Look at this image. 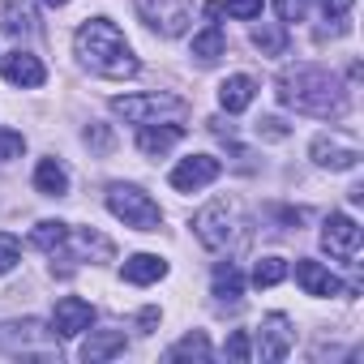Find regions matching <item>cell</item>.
<instances>
[{"mask_svg":"<svg viewBox=\"0 0 364 364\" xmlns=\"http://www.w3.org/2000/svg\"><path fill=\"white\" fill-rule=\"evenodd\" d=\"M274 99L300 116H317V120H338L347 112V90L338 86V77L330 69L317 65H296L283 69L274 77Z\"/></svg>","mask_w":364,"mask_h":364,"instance_id":"6da1fadb","label":"cell"},{"mask_svg":"<svg viewBox=\"0 0 364 364\" xmlns=\"http://www.w3.org/2000/svg\"><path fill=\"white\" fill-rule=\"evenodd\" d=\"M73 52H77V60H82L90 73L112 77V82L133 77V73L141 69L137 56H133V48H129V39H124L107 18H90V22H82L77 35H73Z\"/></svg>","mask_w":364,"mask_h":364,"instance_id":"7a4b0ae2","label":"cell"},{"mask_svg":"<svg viewBox=\"0 0 364 364\" xmlns=\"http://www.w3.org/2000/svg\"><path fill=\"white\" fill-rule=\"evenodd\" d=\"M107 210L133 232H159V223H163L159 202L146 189H137V185H112L107 189Z\"/></svg>","mask_w":364,"mask_h":364,"instance_id":"3957f363","label":"cell"},{"mask_svg":"<svg viewBox=\"0 0 364 364\" xmlns=\"http://www.w3.org/2000/svg\"><path fill=\"white\" fill-rule=\"evenodd\" d=\"M141 22L150 31H159L163 39H176V35H185L189 22H193V0H133Z\"/></svg>","mask_w":364,"mask_h":364,"instance_id":"277c9868","label":"cell"},{"mask_svg":"<svg viewBox=\"0 0 364 364\" xmlns=\"http://www.w3.org/2000/svg\"><path fill=\"white\" fill-rule=\"evenodd\" d=\"M112 112L124 124H150L159 116H185V99H176V95H120V99H112Z\"/></svg>","mask_w":364,"mask_h":364,"instance_id":"5b68a950","label":"cell"},{"mask_svg":"<svg viewBox=\"0 0 364 364\" xmlns=\"http://www.w3.org/2000/svg\"><path fill=\"white\" fill-rule=\"evenodd\" d=\"M232 232H236V206H232L228 198H215L210 206H202V210L193 215V236H198L206 249H228Z\"/></svg>","mask_w":364,"mask_h":364,"instance_id":"8992f818","label":"cell"},{"mask_svg":"<svg viewBox=\"0 0 364 364\" xmlns=\"http://www.w3.org/2000/svg\"><path fill=\"white\" fill-rule=\"evenodd\" d=\"M219 171H223V163H219L215 154H193V159H180V163L171 167L167 180H171V189H176V193H198V189L215 185Z\"/></svg>","mask_w":364,"mask_h":364,"instance_id":"52a82bcc","label":"cell"},{"mask_svg":"<svg viewBox=\"0 0 364 364\" xmlns=\"http://www.w3.org/2000/svg\"><path fill=\"white\" fill-rule=\"evenodd\" d=\"M309 154H313L317 167H330V171H351V167L360 163V146H355L351 137H343V133H321V137H313Z\"/></svg>","mask_w":364,"mask_h":364,"instance_id":"ba28073f","label":"cell"},{"mask_svg":"<svg viewBox=\"0 0 364 364\" xmlns=\"http://www.w3.org/2000/svg\"><path fill=\"white\" fill-rule=\"evenodd\" d=\"M321 249L338 262H355L360 257V223L351 215H330L321 228Z\"/></svg>","mask_w":364,"mask_h":364,"instance_id":"9c48e42d","label":"cell"},{"mask_svg":"<svg viewBox=\"0 0 364 364\" xmlns=\"http://www.w3.org/2000/svg\"><path fill=\"white\" fill-rule=\"evenodd\" d=\"M90 321H95V309L82 296H60L52 309V334L56 338H77L82 330H90Z\"/></svg>","mask_w":364,"mask_h":364,"instance_id":"30bf717a","label":"cell"},{"mask_svg":"<svg viewBox=\"0 0 364 364\" xmlns=\"http://www.w3.org/2000/svg\"><path fill=\"white\" fill-rule=\"evenodd\" d=\"M291 343H296V330H291V321H287L283 313L262 317V330H257V355H262L266 364H279V360L291 351Z\"/></svg>","mask_w":364,"mask_h":364,"instance_id":"8fae6325","label":"cell"},{"mask_svg":"<svg viewBox=\"0 0 364 364\" xmlns=\"http://www.w3.org/2000/svg\"><path fill=\"white\" fill-rule=\"evenodd\" d=\"M296 283L304 287V296H351V287H343L338 274H330L321 262H309V257L296 262Z\"/></svg>","mask_w":364,"mask_h":364,"instance_id":"7c38bea8","label":"cell"},{"mask_svg":"<svg viewBox=\"0 0 364 364\" xmlns=\"http://www.w3.org/2000/svg\"><path fill=\"white\" fill-rule=\"evenodd\" d=\"M0 73H5L9 86H22V90H35V86L48 82V69H43L39 56H31V52H9L5 60H0Z\"/></svg>","mask_w":364,"mask_h":364,"instance_id":"4fadbf2b","label":"cell"},{"mask_svg":"<svg viewBox=\"0 0 364 364\" xmlns=\"http://www.w3.org/2000/svg\"><path fill=\"white\" fill-rule=\"evenodd\" d=\"M180 137H185V124H141V133H137V150L146 154V159H163Z\"/></svg>","mask_w":364,"mask_h":364,"instance_id":"5bb4252c","label":"cell"},{"mask_svg":"<svg viewBox=\"0 0 364 364\" xmlns=\"http://www.w3.org/2000/svg\"><path fill=\"white\" fill-rule=\"evenodd\" d=\"M253 95H257V82L245 77V73H236V77H228V82L219 86V107L236 116V112H245V107L253 103Z\"/></svg>","mask_w":364,"mask_h":364,"instance_id":"9a60e30c","label":"cell"},{"mask_svg":"<svg viewBox=\"0 0 364 364\" xmlns=\"http://www.w3.org/2000/svg\"><path fill=\"white\" fill-rule=\"evenodd\" d=\"M120 351H124V330H95L86 338V347H82V360L86 364H103V360H112Z\"/></svg>","mask_w":364,"mask_h":364,"instance_id":"2e32d148","label":"cell"},{"mask_svg":"<svg viewBox=\"0 0 364 364\" xmlns=\"http://www.w3.org/2000/svg\"><path fill=\"white\" fill-rule=\"evenodd\" d=\"M35 189H39L43 198H65V193H69V171H65V163L39 159V167H35Z\"/></svg>","mask_w":364,"mask_h":364,"instance_id":"e0dca14e","label":"cell"},{"mask_svg":"<svg viewBox=\"0 0 364 364\" xmlns=\"http://www.w3.org/2000/svg\"><path fill=\"white\" fill-rule=\"evenodd\" d=\"M163 274H167V262L154 257V253H133V257L124 262V283L146 287V283H159Z\"/></svg>","mask_w":364,"mask_h":364,"instance_id":"ac0fdd59","label":"cell"},{"mask_svg":"<svg viewBox=\"0 0 364 364\" xmlns=\"http://www.w3.org/2000/svg\"><path fill=\"white\" fill-rule=\"evenodd\" d=\"M215 296H219L223 304H236V300L245 296V274H240L236 262H219V266H215Z\"/></svg>","mask_w":364,"mask_h":364,"instance_id":"d6986e66","label":"cell"},{"mask_svg":"<svg viewBox=\"0 0 364 364\" xmlns=\"http://www.w3.org/2000/svg\"><path fill=\"white\" fill-rule=\"evenodd\" d=\"M228 52V39H223V31H219V22H210L202 35H193V56L202 60V65H215L219 56Z\"/></svg>","mask_w":364,"mask_h":364,"instance_id":"ffe728a7","label":"cell"},{"mask_svg":"<svg viewBox=\"0 0 364 364\" xmlns=\"http://www.w3.org/2000/svg\"><path fill=\"white\" fill-rule=\"evenodd\" d=\"M31 245H35V249H43V253L65 249V245H69V223H60V219H43V223L31 232Z\"/></svg>","mask_w":364,"mask_h":364,"instance_id":"44dd1931","label":"cell"},{"mask_svg":"<svg viewBox=\"0 0 364 364\" xmlns=\"http://www.w3.org/2000/svg\"><path fill=\"white\" fill-rule=\"evenodd\" d=\"M253 48L262 56H287V26H257L253 31Z\"/></svg>","mask_w":364,"mask_h":364,"instance_id":"7402d4cb","label":"cell"},{"mask_svg":"<svg viewBox=\"0 0 364 364\" xmlns=\"http://www.w3.org/2000/svg\"><path fill=\"white\" fill-rule=\"evenodd\" d=\"M189 355H193V360H206V355H210V343H206V334H202V330L185 334V338H180V343L167 351V360H189Z\"/></svg>","mask_w":364,"mask_h":364,"instance_id":"603a6c76","label":"cell"},{"mask_svg":"<svg viewBox=\"0 0 364 364\" xmlns=\"http://www.w3.org/2000/svg\"><path fill=\"white\" fill-rule=\"evenodd\" d=\"M287 279V262L283 257H262L257 266H253V283L257 287H279Z\"/></svg>","mask_w":364,"mask_h":364,"instance_id":"cb8c5ba5","label":"cell"},{"mask_svg":"<svg viewBox=\"0 0 364 364\" xmlns=\"http://www.w3.org/2000/svg\"><path fill=\"white\" fill-rule=\"evenodd\" d=\"M5 31H9V35H26V31H35L31 9L18 5V0H9V5H5Z\"/></svg>","mask_w":364,"mask_h":364,"instance_id":"d4e9b609","label":"cell"},{"mask_svg":"<svg viewBox=\"0 0 364 364\" xmlns=\"http://www.w3.org/2000/svg\"><path fill=\"white\" fill-rule=\"evenodd\" d=\"M351 5H355V0H321V18H326V22H334V31H338V35H347V31H351V26H347Z\"/></svg>","mask_w":364,"mask_h":364,"instance_id":"484cf974","label":"cell"},{"mask_svg":"<svg viewBox=\"0 0 364 364\" xmlns=\"http://www.w3.org/2000/svg\"><path fill=\"white\" fill-rule=\"evenodd\" d=\"M22 150H26V137L18 129H0V163L22 159Z\"/></svg>","mask_w":364,"mask_h":364,"instance_id":"4316f807","label":"cell"},{"mask_svg":"<svg viewBox=\"0 0 364 364\" xmlns=\"http://www.w3.org/2000/svg\"><path fill=\"white\" fill-rule=\"evenodd\" d=\"M223 355H228V360H236V364H249V360H253L249 334H245V330H236V334H232V338L223 343Z\"/></svg>","mask_w":364,"mask_h":364,"instance_id":"83f0119b","label":"cell"},{"mask_svg":"<svg viewBox=\"0 0 364 364\" xmlns=\"http://www.w3.org/2000/svg\"><path fill=\"white\" fill-rule=\"evenodd\" d=\"M18 262H22V245H18L9 232H0V274H9Z\"/></svg>","mask_w":364,"mask_h":364,"instance_id":"f1b7e54d","label":"cell"},{"mask_svg":"<svg viewBox=\"0 0 364 364\" xmlns=\"http://www.w3.org/2000/svg\"><path fill=\"white\" fill-rule=\"evenodd\" d=\"M223 14H232L240 22H253V18H262V0H228Z\"/></svg>","mask_w":364,"mask_h":364,"instance_id":"f546056e","label":"cell"},{"mask_svg":"<svg viewBox=\"0 0 364 364\" xmlns=\"http://www.w3.org/2000/svg\"><path fill=\"white\" fill-rule=\"evenodd\" d=\"M274 9H279V22H283V26H291V22H304V14H309V5H304V0H274Z\"/></svg>","mask_w":364,"mask_h":364,"instance_id":"4dcf8cb0","label":"cell"},{"mask_svg":"<svg viewBox=\"0 0 364 364\" xmlns=\"http://www.w3.org/2000/svg\"><path fill=\"white\" fill-rule=\"evenodd\" d=\"M86 146H90L95 154H107V150H112V129H107V124H90V129H86Z\"/></svg>","mask_w":364,"mask_h":364,"instance_id":"1f68e13d","label":"cell"},{"mask_svg":"<svg viewBox=\"0 0 364 364\" xmlns=\"http://www.w3.org/2000/svg\"><path fill=\"white\" fill-rule=\"evenodd\" d=\"M257 133H262V137H270V141H283V137H287V124H283V120H274V116H266V120H257Z\"/></svg>","mask_w":364,"mask_h":364,"instance_id":"d6a6232c","label":"cell"},{"mask_svg":"<svg viewBox=\"0 0 364 364\" xmlns=\"http://www.w3.org/2000/svg\"><path fill=\"white\" fill-rule=\"evenodd\" d=\"M43 5H52V9H60V5H69V0H43Z\"/></svg>","mask_w":364,"mask_h":364,"instance_id":"836d02e7","label":"cell"}]
</instances>
